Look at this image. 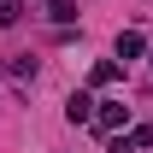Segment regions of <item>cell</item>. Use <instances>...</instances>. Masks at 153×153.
I'll return each instance as SVG.
<instances>
[{"label":"cell","instance_id":"cell-1","mask_svg":"<svg viewBox=\"0 0 153 153\" xmlns=\"http://www.w3.org/2000/svg\"><path fill=\"white\" fill-rule=\"evenodd\" d=\"M88 124H94L100 135H124L130 130V106H124V100H94V118H88Z\"/></svg>","mask_w":153,"mask_h":153},{"label":"cell","instance_id":"cell-2","mask_svg":"<svg viewBox=\"0 0 153 153\" xmlns=\"http://www.w3.org/2000/svg\"><path fill=\"white\" fill-rule=\"evenodd\" d=\"M112 53L124 59V65H130V59H141V53H147V36H141V30H118V41H112Z\"/></svg>","mask_w":153,"mask_h":153},{"label":"cell","instance_id":"cell-3","mask_svg":"<svg viewBox=\"0 0 153 153\" xmlns=\"http://www.w3.org/2000/svg\"><path fill=\"white\" fill-rule=\"evenodd\" d=\"M65 118H71V124H88V118H94V100H88L82 88H76V94L65 100Z\"/></svg>","mask_w":153,"mask_h":153},{"label":"cell","instance_id":"cell-4","mask_svg":"<svg viewBox=\"0 0 153 153\" xmlns=\"http://www.w3.org/2000/svg\"><path fill=\"white\" fill-rule=\"evenodd\" d=\"M118 71H124L118 59H100L94 71H88V82H94V88H112V82H118Z\"/></svg>","mask_w":153,"mask_h":153},{"label":"cell","instance_id":"cell-5","mask_svg":"<svg viewBox=\"0 0 153 153\" xmlns=\"http://www.w3.org/2000/svg\"><path fill=\"white\" fill-rule=\"evenodd\" d=\"M47 18L53 24H76V0H47Z\"/></svg>","mask_w":153,"mask_h":153},{"label":"cell","instance_id":"cell-6","mask_svg":"<svg viewBox=\"0 0 153 153\" xmlns=\"http://www.w3.org/2000/svg\"><path fill=\"white\" fill-rule=\"evenodd\" d=\"M18 18H24V0H0V30H12Z\"/></svg>","mask_w":153,"mask_h":153},{"label":"cell","instance_id":"cell-7","mask_svg":"<svg viewBox=\"0 0 153 153\" xmlns=\"http://www.w3.org/2000/svg\"><path fill=\"white\" fill-rule=\"evenodd\" d=\"M130 135V147H153V124H135V130H124Z\"/></svg>","mask_w":153,"mask_h":153},{"label":"cell","instance_id":"cell-8","mask_svg":"<svg viewBox=\"0 0 153 153\" xmlns=\"http://www.w3.org/2000/svg\"><path fill=\"white\" fill-rule=\"evenodd\" d=\"M106 153H135V147H130V135H106Z\"/></svg>","mask_w":153,"mask_h":153}]
</instances>
